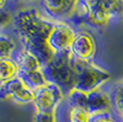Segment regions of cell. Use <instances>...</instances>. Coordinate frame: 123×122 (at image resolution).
Instances as JSON below:
<instances>
[{"label": "cell", "instance_id": "obj_24", "mask_svg": "<svg viewBox=\"0 0 123 122\" xmlns=\"http://www.w3.org/2000/svg\"><path fill=\"white\" fill-rule=\"evenodd\" d=\"M2 85H3V83H2V81L0 80V88H1V86H2Z\"/></svg>", "mask_w": 123, "mask_h": 122}, {"label": "cell", "instance_id": "obj_10", "mask_svg": "<svg viewBox=\"0 0 123 122\" xmlns=\"http://www.w3.org/2000/svg\"><path fill=\"white\" fill-rule=\"evenodd\" d=\"M19 72H32L42 69V64L37 57L28 49L22 48L12 57Z\"/></svg>", "mask_w": 123, "mask_h": 122}, {"label": "cell", "instance_id": "obj_19", "mask_svg": "<svg viewBox=\"0 0 123 122\" xmlns=\"http://www.w3.org/2000/svg\"><path fill=\"white\" fill-rule=\"evenodd\" d=\"M89 122H120L112 112H100L91 115Z\"/></svg>", "mask_w": 123, "mask_h": 122}, {"label": "cell", "instance_id": "obj_7", "mask_svg": "<svg viewBox=\"0 0 123 122\" xmlns=\"http://www.w3.org/2000/svg\"><path fill=\"white\" fill-rule=\"evenodd\" d=\"M70 51L75 59L93 61L96 54V42L93 36L86 30L76 31Z\"/></svg>", "mask_w": 123, "mask_h": 122}, {"label": "cell", "instance_id": "obj_20", "mask_svg": "<svg viewBox=\"0 0 123 122\" xmlns=\"http://www.w3.org/2000/svg\"><path fill=\"white\" fill-rule=\"evenodd\" d=\"M12 20H13L12 14L9 12L6 9L0 10V31L4 30L6 28H8L12 23Z\"/></svg>", "mask_w": 123, "mask_h": 122}, {"label": "cell", "instance_id": "obj_16", "mask_svg": "<svg viewBox=\"0 0 123 122\" xmlns=\"http://www.w3.org/2000/svg\"><path fill=\"white\" fill-rule=\"evenodd\" d=\"M87 98H88V93L75 88L67 94V102L68 105L85 109H87Z\"/></svg>", "mask_w": 123, "mask_h": 122}, {"label": "cell", "instance_id": "obj_18", "mask_svg": "<svg viewBox=\"0 0 123 122\" xmlns=\"http://www.w3.org/2000/svg\"><path fill=\"white\" fill-rule=\"evenodd\" d=\"M33 98H34V92L32 90H30L29 88H27V87H24L23 89H20L19 91H17L11 97V100L14 101L15 103H18V104H30V103H33Z\"/></svg>", "mask_w": 123, "mask_h": 122}, {"label": "cell", "instance_id": "obj_21", "mask_svg": "<svg viewBox=\"0 0 123 122\" xmlns=\"http://www.w3.org/2000/svg\"><path fill=\"white\" fill-rule=\"evenodd\" d=\"M34 122H57L56 112L55 114H43V112H35Z\"/></svg>", "mask_w": 123, "mask_h": 122}, {"label": "cell", "instance_id": "obj_6", "mask_svg": "<svg viewBox=\"0 0 123 122\" xmlns=\"http://www.w3.org/2000/svg\"><path fill=\"white\" fill-rule=\"evenodd\" d=\"M75 33L76 31L73 29V27L67 23L55 22L48 37L49 48L55 55L64 51H70Z\"/></svg>", "mask_w": 123, "mask_h": 122}, {"label": "cell", "instance_id": "obj_3", "mask_svg": "<svg viewBox=\"0 0 123 122\" xmlns=\"http://www.w3.org/2000/svg\"><path fill=\"white\" fill-rule=\"evenodd\" d=\"M42 71L48 83L58 86L64 94L75 88L76 76L71 51L56 54L50 62L42 67Z\"/></svg>", "mask_w": 123, "mask_h": 122}, {"label": "cell", "instance_id": "obj_4", "mask_svg": "<svg viewBox=\"0 0 123 122\" xmlns=\"http://www.w3.org/2000/svg\"><path fill=\"white\" fill-rule=\"evenodd\" d=\"M73 67L76 76L75 89L87 93L101 89L111 77L109 72L98 67L93 61L78 60L73 57Z\"/></svg>", "mask_w": 123, "mask_h": 122}, {"label": "cell", "instance_id": "obj_23", "mask_svg": "<svg viewBox=\"0 0 123 122\" xmlns=\"http://www.w3.org/2000/svg\"><path fill=\"white\" fill-rule=\"evenodd\" d=\"M6 2L0 0V10H4V9H6Z\"/></svg>", "mask_w": 123, "mask_h": 122}, {"label": "cell", "instance_id": "obj_11", "mask_svg": "<svg viewBox=\"0 0 123 122\" xmlns=\"http://www.w3.org/2000/svg\"><path fill=\"white\" fill-rule=\"evenodd\" d=\"M17 76L23 80L25 86L29 88L30 90H32L33 92L49 84L42 69L32 72H19Z\"/></svg>", "mask_w": 123, "mask_h": 122}, {"label": "cell", "instance_id": "obj_9", "mask_svg": "<svg viewBox=\"0 0 123 122\" xmlns=\"http://www.w3.org/2000/svg\"><path fill=\"white\" fill-rule=\"evenodd\" d=\"M87 110L90 112V115L111 112L112 104L110 94L102 89L89 92L87 98Z\"/></svg>", "mask_w": 123, "mask_h": 122}, {"label": "cell", "instance_id": "obj_13", "mask_svg": "<svg viewBox=\"0 0 123 122\" xmlns=\"http://www.w3.org/2000/svg\"><path fill=\"white\" fill-rule=\"evenodd\" d=\"M65 117L68 122H89L91 115L87 109L68 105L65 101Z\"/></svg>", "mask_w": 123, "mask_h": 122}, {"label": "cell", "instance_id": "obj_12", "mask_svg": "<svg viewBox=\"0 0 123 122\" xmlns=\"http://www.w3.org/2000/svg\"><path fill=\"white\" fill-rule=\"evenodd\" d=\"M112 104V114L120 122H123V79L117 83L109 92Z\"/></svg>", "mask_w": 123, "mask_h": 122}, {"label": "cell", "instance_id": "obj_22", "mask_svg": "<svg viewBox=\"0 0 123 122\" xmlns=\"http://www.w3.org/2000/svg\"><path fill=\"white\" fill-rule=\"evenodd\" d=\"M56 118H57V122H64V120H63L62 116H61V114L57 110L56 111Z\"/></svg>", "mask_w": 123, "mask_h": 122}, {"label": "cell", "instance_id": "obj_17", "mask_svg": "<svg viewBox=\"0 0 123 122\" xmlns=\"http://www.w3.org/2000/svg\"><path fill=\"white\" fill-rule=\"evenodd\" d=\"M15 43L9 37L0 34V59H10L15 50Z\"/></svg>", "mask_w": 123, "mask_h": 122}, {"label": "cell", "instance_id": "obj_8", "mask_svg": "<svg viewBox=\"0 0 123 122\" xmlns=\"http://www.w3.org/2000/svg\"><path fill=\"white\" fill-rule=\"evenodd\" d=\"M41 6L47 16L56 22L65 23V20H72L76 14L77 1H46L41 2Z\"/></svg>", "mask_w": 123, "mask_h": 122}, {"label": "cell", "instance_id": "obj_2", "mask_svg": "<svg viewBox=\"0 0 123 122\" xmlns=\"http://www.w3.org/2000/svg\"><path fill=\"white\" fill-rule=\"evenodd\" d=\"M123 17V1H77L76 14L72 22L86 23L93 27H105L115 18Z\"/></svg>", "mask_w": 123, "mask_h": 122}, {"label": "cell", "instance_id": "obj_14", "mask_svg": "<svg viewBox=\"0 0 123 122\" xmlns=\"http://www.w3.org/2000/svg\"><path fill=\"white\" fill-rule=\"evenodd\" d=\"M18 73H19V70L12 58L0 59V80L3 84L15 78Z\"/></svg>", "mask_w": 123, "mask_h": 122}, {"label": "cell", "instance_id": "obj_15", "mask_svg": "<svg viewBox=\"0 0 123 122\" xmlns=\"http://www.w3.org/2000/svg\"><path fill=\"white\" fill-rule=\"evenodd\" d=\"M25 86V84L23 83V80L18 76H16L15 78L11 79V80L4 83L0 88V98L1 100H8L11 98V97L16 93L17 91H19L20 89H23Z\"/></svg>", "mask_w": 123, "mask_h": 122}, {"label": "cell", "instance_id": "obj_1", "mask_svg": "<svg viewBox=\"0 0 123 122\" xmlns=\"http://www.w3.org/2000/svg\"><path fill=\"white\" fill-rule=\"evenodd\" d=\"M54 27L35 9H27L16 14L14 30L18 34L23 47L32 53L41 62L42 67L49 63L55 54L48 46V37Z\"/></svg>", "mask_w": 123, "mask_h": 122}, {"label": "cell", "instance_id": "obj_5", "mask_svg": "<svg viewBox=\"0 0 123 122\" xmlns=\"http://www.w3.org/2000/svg\"><path fill=\"white\" fill-rule=\"evenodd\" d=\"M64 101V92L54 84L49 83L43 88L34 91L33 105L37 112L55 114Z\"/></svg>", "mask_w": 123, "mask_h": 122}]
</instances>
